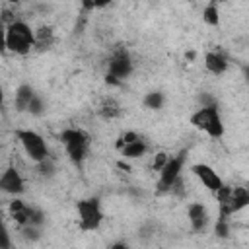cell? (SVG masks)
<instances>
[{
    "mask_svg": "<svg viewBox=\"0 0 249 249\" xmlns=\"http://www.w3.org/2000/svg\"><path fill=\"white\" fill-rule=\"evenodd\" d=\"M187 216L195 231H204V228L208 226V210L200 202H191L187 206Z\"/></svg>",
    "mask_w": 249,
    "mask_h": 249,
    "instance_id": "cell-11",
    "label": "cell"
},
{
    "mask_svg": "<svg viewBox=\"0 0 249 249\" xmlns=\"http://www.w3.org/2000/svg\"><path fill=\"white\" fill-rule=\"evenodd\" d=\"M228 56L220 51H210L204 54V68L214 76H222L228 70Z\"/></svg>",
    "mask_w": 249,
    "mask_h": 249,
    "instance_id": "cell-12",
    "label": "cell"
},
{
    "mask_svg": "<svg viewBox=\"0 0 249 249\" xmlns=\"http://www.w3.org/2000/svg\"><path fill=\"white\" fill-rule=\"evenodd\" d=\"M142 103H144V107L158 111V109L163 107V103H165V95H163L161 91H148V93L142 97Z\"/></svg>",
    "mask_w": 249,
    "mask_h": 249,
    "instance_id": "cell-18",
    "label": "cell"
},
{
    "mask_svg": "<svg viewBox=\"0 0 249 249\" xmlns=\"http://www.w3.org/2000/svg\"><path fill=\"white\" fill-rule=\"evenodd\" d=\"M37 165H39V171H41V175H51V173L54 171V165H53V161H51V158H47V160H43V161H39Z\"/></svg>",
    "mask_w": 249,
    "mask_h": 249,
    "instance_id": "cell-24",
    "label": "cell"
},
{
    "mask_svg": "<svg viewBox=\"0 0 249 249\" xmlns=\"http://www.w3.org/2000/svg\"><path fill=\"white\" fill-rule=\"evenodd\" d=\"M187 160V150H181L175 156H169V160L165 161V165L160 169V179H158V191L160 193H169L173 183L181 177L183 165Z\"/></svg>",
    "mask_w": 249,
    "mask_h": 249,
    "instance_id": "cell-6",
    "label": "cell"
},
{
    "mask_svg": "<svg viewBox=\"0 0 249 249\" xmlns=\"http://www.w3.org/2000/svg\"><path fill=\"white\" fill-rule=\"evenodd\" d=\"M53 43H54V31H53V27L43 25V27H39L35 31V47L37 49H41V51L51 49Z\"/></svg>",
    "mask_w": 249,
    "mask_h": 249,
    "instance_id": "cell-17",
    "label": "cell"
},
{
    "mask_svg": "<svg viewBox=\"0 0 249 249\" xmlns=\"http://www.w3.org/2000/svg\"><path fill=\"white\" fill-rule=\"evenodd\" d=\"M169 160V156L165 154V152H158L156 154V158H154V163H152V167L156 169V171H160L163 165H165V161Z\"/></svg>",
    "mask_w": 249,
    "mask_h": 249,
    "instance_id": "cell-23",
    "label": "cell"
},
{
    "mask_svg": "<svg viewBox=\"0 0 249 249\" xmlns=\"http://www.w3.org/2000/svg\"><path fill=\"white\" fill-rule=\"evenodd\" d=\"M97 113H99L101 119H105V121H113V119H117V117L121 115V105L117 103V99L107 97V99H103V103L99 105Z\"/></svg>",
    "mask_w": 249,
    "mask_h": 249,
    "instance_id": "cell-16",
    "label": "cell"
},
{
    "mask_svg": "<svg viewBox=\"0 0 249 249\" xmlns=\"http://www.w3.org/2000/svg\"><path fill=\"white\" fill-rule=\"evenodd\" d=\"M43 111H45V101H43V97H41L39 93H35V97H33L31 103H29L27 113H31V115H41Z\"/></svg>",
    "mask_w": 249,
    "mask_h": 249,
    "instance_id": "cell-20",
    "label": "cell"
},
{
    "mask_svg": "<svg viewBox=\"0 0 249 249\" xmlns=\"http://www.w3.org/2000/svg\"><path fill=\"white\" fill-rule=\"evenodd\" d=\"M8 210H10V216L14 218V222H16L18 226H21V228L29 224L31 214H33V206L25 204L21 198H14V200L10 202V206H8Z\"/></svg>",
    "mask_w": 249,
    "mask_h": 249,
    "instance_id": "cell-13",
    "label": "cell"
},
{
    "mask_svg": "<svg viewBox=\"0 0 249 249\" xmlns=\"http://www.w3.org/2000/svg\"><path fill=\"white\" fill-rule=\"evenodd\" d=\"M228 233H230L228 218H226V216H220L218 222H216V235H218V237H228Z\"/></svg>",
    "mask_w": 249,
    "mask_h": 249,
    "instance_id": "cell-21",
    "label": "cell"
},
{
    "mask_svg": "<svg viewBox=\"0 0 249 249\" xmlns=\"http://www.w3.org/2000/svg\"><path fill=\"white\" fill-rule=\"evenodd\" d=\"M191 124L196 130L208 134L210 138H222L224 134V123H222V115L216 103H206L198 107L191 115Z\"/></svg>",
    "mask_w": 249,
    "mask_h": 249,
    "instance_id": "cell-2",
    "label": "cell"
},
{
    "mask_svg": "<svg viewBox=\"0 0 249 249\" xmlns=\"http://www.w3.org/2000/svg\"><path fill=\"white\" fill-rule=\"evenodd\" d=\"M4 47L16 54H27L35 47V31L25 21L16 19L14 23L6 25Z\"/></svg>",
    "mask_w": 249,
    "mask_h": 249,
    "instance_id": "cell-1",
    "label": "cell"
},
{
    "mask_svg": "<svg viewBox=\"0 0 249 249\" xmlns=\"http://www.w3.org/2000/svg\"><path fill=\"white\" fill-rule=\"evenodd\" d=\"M16 138H18V142L21 144L23 152L27 154V158H29L31 161L39 163V161H43V160L49 158L47 142H45V138H43L39 132H35V130H31V128H18V130H16Z\"/></svg>",
    "mask_w": 249,
    "mask_h": 249,
    "instance_id": "cell-5",
    "label": "cell"
},
{
    "mask_svg": "<svg viewBox=\"0 0 249 249\" xmlns=\"http://www.w3.org/2000/svg\"><path fill=\"white\" fill-rule=\"evenodd\" d=\"M60 142H62L68 158L74 163H82L86 160L88 150H89V134L86 130L68 126L60 132Z\"/></svg>",
    "mask_w": 249,
    "mask_h": 249,
    "instance_id": "cell-3",
    "label": "cell"
},
{
    "mask_svg": "<svg viewBox=\"0 0 249 249\" xmlns=\"http://www.w3.org/2000/svg\"><path fill=\"white\" fill-rule=\"evenodd\" d=\"M202 21H204L206 25H210V27H216V25L220 23V16H218V6H216V2H210V4L204 6V10H202Z\"/></svg>",
    "mask_w": 249,
    "mask_h": 249,
    "instance_id": "cell-19",
    "label": "cell"
},
{
    "mask_svg": "<svg viewBox=\"0 0 249 249\" xmlns=\"http://www.w3.org/2000/svg\"><path fill=\"white\" fill-rule=\"evenodd\" d=\"M0 189L4 193H8V195H14V196H18V195H21L25 191L23 177L19 175V171L16 167H8L2 173V177H0Z\"/></svg>",
    "mask_w": 249,
    "mask_h": 249,
    "instance_id": "cell-10",
    "label": "cell"
},
{
    "mask_svg": "<svg viewBox=\"0 0 249 249\" xmlns=\"http://www.w3.org/2000/svg\"><path fill=\"white\" fill-rule=\"evenodd\" d=\"M6 2H10V4H18V2H21V0H6Z\"/></svg>",
    "mask_w": 249,
    "mask_h": 249,
    "instance_id": "cell-28",
    "label": "cell"
},
{
    "mask_svg": "<svg viewBox=\"0 0 249 249\" xmlns=\"http://www.w3.org/2000/svg\"><path fill=\"white\" fill-rule=\"evenodd\" d=\"M132 68H134L132 66V58H130L126 49H117L109 56V70H107V74L113 76L115 80L121 82L124 78H128L132 74Z\"/></svg>",
    "mask_w": 249,
    "mask_h": 249,
    "instance_id": "cell-8",
    "label": "cell"
},
{
    "mask_svg": "<svg viewBox=\"0 0 249 249\" xmlns=\"http://www.w3.org/2000/svg\"><path fill=\"white\" fill-rule=\"evenodd\" d=\"M146 150H148L146 142H144L142 138H136V140H132V142L124 144V146L121 148V154H123V158H126V160H136V158L144 156V154H146Z\"/></svg>",
    "mask_w": 249,
    "mask_h": 249,
    "instance_id": "cell-15",
    "label": "cell"
},
{
    "mask_svg": "<svg viewBox=\"0 0 249 249\" xmlns=\"http://www.w3.org/2000/svg\"><path fill=\"white\" fill-rule=\"evenodd\" d=\"M136 138H140L136 132H132V130H126L124 134H121V136H119V140H117V148L121 150L124 144H128V142H132V140H136Z\"/></svg>",
    "mask_w": 249,
    "mask_h": 249,
    "instance_id": "cell-22",
    "label": "cell"
},
{
    "mask_svg": "<svg viewBox=\"0 0 249 249\" xmlns=\"http://www.w3.org/2000/svg\"><path fill=\"white\" fill-rule=\"evenodd\" d=\"M243 76H245V80L249 82V66H243Z\"/></svg>",
    "mask_w": 249,
    "mask_h": 249,
    "instance_id": "cell-27",
    "label": "cell"
},
{
    "mask_svg": "<svg viewBox=\"0 0 249 249\" xmlns=\"http://www.w3.org/2000/svg\"><path fill=\"white\" fill-rule=\"evenodd\" d=\"M111 0H93V8H103V6H107Z\"/></svg>",
    "mask_w": 249,
    "mask_h": 249,
    "instance_id": "cell-25",
    "label": "cell"
},
{
    "mask_svg": "<svg viewBox=\"0 0 249 249\" xmlns=\"http://www.w3.org/2000/svg\"><path fill=\"white\" fill-rule=\"evenodd\" d=\"M82 4H84L86 10H91L93 8V0H82Z\"/></svg>",
    "mask_w": 249,
    "mask_h": 249,
    "instance_id": "cell-26",
    "label": "cell"
},
{
    "mask_svg": "<svg viewBox=\"0 0 249 249\" xmlns=\"http://www.w3.org/2000/svg\"><path fill=\"white\" fill-rule=\"evenodd\" d=\"M76 212H78V226H80L82 231H95V230H99V226L103 222V210H101L99 198L91 196V198L78 200Z\"/></svg>",
    "mask_w": 249,
    "mask_h": 249,
    "instance_id": "cell-4",
    "label": "cell"
},
{
    "mask_svg": "<svg viewBox=\"0 0 249 249\" xmlns=\"http://www.w3.org/2000/svg\"><path fill=\"white\" fill-rule=\"evenodd\" d=\"M33 97H35V89H33L29 84H21V86L16 89V99H14L16 109H18V111H27Z\"/></svg>",
    "mask_w": 249,
    "mask_h": 249,
    "instance_id": "cell-14",
    "label": "cell"
},
{
    "mask_svg": "<svg viewBox=\"0 0 249 249\" xmlns=\"http://www.w3.org/2000/svg\"><path fill=\"white\" fill-rule=\"evenodd\" d=\"M191 171H193V175H195L210 193H216V191L224 185V181H222V177L218 175V171H216L214 167H210L208 163H195V165L191 167Z\"/></svg>",
    "mask_w": 249,
    "mask_h": 249,
    "instance_id": "cell-9",
    "label": "cell"
},
{
    "mask_svg": "<svg viewBox=\"0 0 249 249\" xmlns=\"http://www.w3.org/2000/svg\"><path fill=\"white\" fill-rule=\"evenodd\" d=\"M249 206V187H239V185H230V196L226 202L220 204V216H231L239 210Z\"/></svg>",
    "mask_w": 249,
    "mask_h": 249,
    "instance_id": "cell-7",
    "label": "cell"
}]
</instances>
